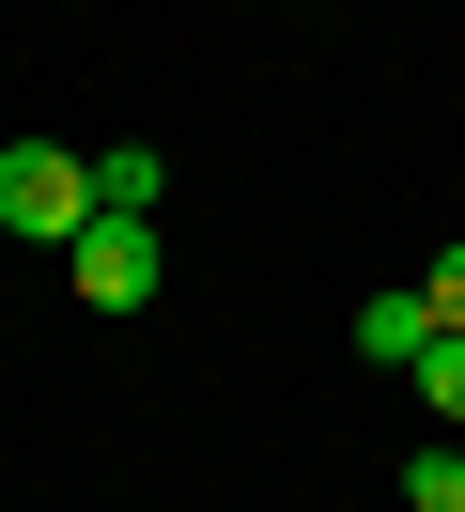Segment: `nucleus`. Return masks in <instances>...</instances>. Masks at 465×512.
I'll use <instances>...</instances> for the list:
<instances>
[{"label":"nucleus","instance_id":"obj_7","mask_svg":"<svg viewBox=\"0 0 465 512\" xmlns=\"http://www.w3.org/2000/svg\"><path fill=\"white\" fill-rule=\"evenodd\" d=\"M419 295H434V326H465V249H434V264H419Z\"/></svg>","mask_w":465,"mask_h":512},{"label":"nucleus","instance_id":"obj_5","mask_svg":"<svg viewBox=\"0 0 465 512\" xmlns=\"http://www.w3.org/2000/svg\"><path fill=\"white\" fill-rule=\"evenodd\" d=\"M155 187H171V171H155L140 140H109V156H93V218H155Z\"/></svg>","mask_w":465,"mask_h":512},{"label":"nucleus","instance_id":"obj_1","mask_svg":"<svg viewBox=\"0 0 465 512\" xmlns=\"http://www.w3.org/2000/svg\"><path fill=\"white\" fill-rule=\"evenodd\" d=\"M78 218H93V156H62V140H0V233L62 249Z\"/></svg>","mask_w":465,"mask_h":512},{"label":"nucleus","instance_id":"obj_4","mask_svg":"<svg viewBox=\"0 0 465 512\" xmlns=\"http://www.w3.org/2000/svg\"><path fill=\"white\" fill-rule=\"evenodd\" d=\"M403 388L434 404V435H465V326H434V342L403 357Z\"/></svg>","mask_w":465,"mask_h":512},{"label":"nucleus","instance_id":"obj_3","mask_svg":"<svg viewBox=\"0 0 465 512\" xmlns=\"http://www.w3.org/2000/svg\"><path fill=\"white\" fill-rule=\"evenodd\" d=\"M434 342V295L419 280H388V295H357V357H388V373H403V357H419Z\"/></svg>","mask_w":465,"mask_h":512},{"label":"nucleus","instance_id":"obj_6","mask_svg":"<svg viewBox=\"0 0 465 512\" xmlns=\"http://www.w3.org/2000/svg\"><path fill=\"white\" fill-rule=\"evenodd\" d=\"M403 512H465V450H450V435H434L419 466H403Z\"/></svg>","mask_w":465,"mask_h":512},{"label":"nucleus","instance_id":"obj_2","mask_svg":"<svg viewBox=\"0 0 465 512\" xmlns=\"http://www.w3.org/2000/svg\"><path fill=\"white\" fill-rule=\"evenodd\" d=\"M62 280H78V311H140L171 280V249H155V218H78L62 233Z\"/></svg>","mask_w":465,"mask_h":512}]
</instances>
